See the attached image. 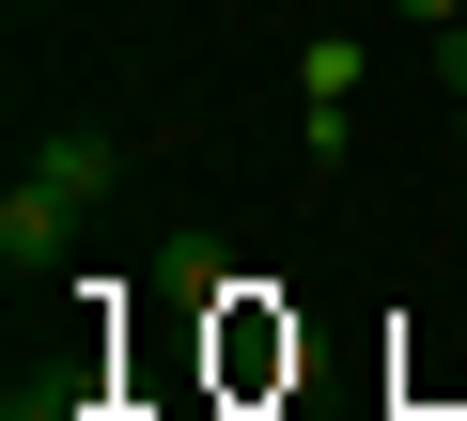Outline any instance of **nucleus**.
I'll return each mask as SVG.
<instances>
[{"mask_svg": "<svg viewBox=\"0 0 467 421\" xmlns=\"http://www.w3.org/2000/svg\"><path fill=\"white\" fill-rule=\"evenodd\" d=\"M63 235H78V203H63L47 172H16V203H0V266L32 281V266H63Z\"/></svg>", "mask_w": 467, "mask_h": 421, "instance_id": "nucleus-1", "label": "nucleus"}, {"mask_svg": "<svg viewBox=\"0 0 467 421\" xmlns=\"http://www.w3.org/2000/svg\"><path fill=\"white\" fill-rule=\"evenodd\" d=\"M32 172H47V187H63V203H109V172H125V156H109V141H94V125H63V141H47V156H32Z\"/></svg>", "mask_w": 467, "mask_h": 421, "instance_id": "nucleus-2", "label": "nucleus"}, {"mask_svg": "<svg viewBox=\"0 0 467 421\" xmlns=\"http://www.w3.org/2000/svg\"><path fill=\"white\" fill-rule=\"evenodd\" d=\"M358 63H374V47H343V32H312V110H358Z\"/></svg>", "mask_w": 467, "mask_h": 421, "instance_id": "nucleus-3", "label": "nucleus"}, {"mask_svg": "<svg viewBox=\"0 0 467 421\" xmlns=\"http://www.w3.org/2000/svg\"><path fill=\"white\" fill-rule=\"evenodd\" d=\"M405 16H420V32H451V16H467V0H405Z\"/></svg>", "mask_w": 467, "mask_h": 421, "instance_id": "nucleus-4", "label": "nucleus"}, {"mask_svg": "<svg viewBox=\"0 0 467 421\" xmlns=\"http://www.w3.org/2000/svg\"><path fill=\"white\" fill-rule=\"evenodd\" d=\"M0 421H63V405H47V390H16V405H0Z\"/></svg>", "mask_w": 467, "mask_h": 421, "instance_id": "nucleus-5", "label": "nucleus"}, {"mask_svg": "<svg viewBox=\"0 0 467 421\" xmlns=\"http://www.w3.org/2000/svg\"><path fill=\"white\" fill-rule=\"evenodd\" d=\"M451 141H467V94H451Z\"/></svg>", "mask_w": 467, "mask_h": 421, "instance_id": "nucleus-6", "label": "nucleus"}]
</instances>
